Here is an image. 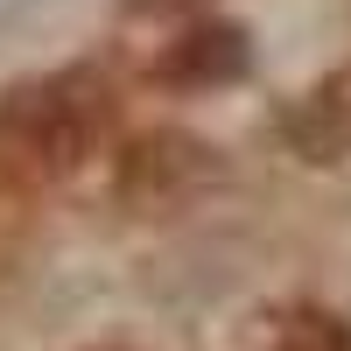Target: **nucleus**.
<instances>
[{
	"label": "nucleus",
	"mask_w": 351,
	"mask_h": 351,
	"mask_svg": "<svg viewBox=\"0 0 351 351\" xmlns=\"http://www.w3.org/2000/svg\"><path fill=\"white\" fill-rule=\"evenodd\" d=\"M134 8H141V14H155V8H183V0H134Z\"/></svg>",
	"instance_id": "nucleus-5"
},
{
	"label": "nucleus",
	"mask_w": 351,
	"mask_h": 351,
	"mask_svg": "<svg viewBox=\"0 0 351 351\" xmlns=\"http://www.w3.org/2000/svg\"><path fill=\"white\" fill-rule=\"evenodd\" d=\"M211 176H218V162H211L204 141H190V134H141L134 148H127V162H120V190L134 204L169 211V204L197 197Z\"/></svg>",
	"instance_id": "nucleus-2"
},
{
	"label": "nucleus",
	"mask_w": 351,
	"mask_h": 351,
	"mask_svg": "<svg viewBox=\"0 0 351 351\" xmlns=\"http://www.w3.org/2000/svg\"><path fill=\"white\" fill-rule=\"evenodd\" d=\"M288 141H295L309 162L351 155V71L309 84V92L295 99V112H288Z\"/></svg>",
	"instance_id": "nucleus-3"
},
{
	"label": "nucleus",
	"mask_w": 351,
	"mask_h": 351,
	"mask_svg": "<svg viewBox=\"0 0 351 351\" xmlns=\"http://www.w3.org/2000/svg\"><path fill=\"white\" fill-rule=\"evenodd\" d=\"M239 71H246V28H232V21H204L162 56V77H176V84H218Z\"/></svg>",
	"instance_id": "nucleus-4"
},
{
	"label": "nucleus",
	"mask_w": 351,
	"mask_h": 351,
	"mask_svg": "<svg viewBox=\"0 0 351 351\" xmlns=\"http://www.w3.org/2000/svg\"><path fill=\"white\" fill-rule=\"evenodd\" d=\"M112 127V92L92 71H56L43 84H21V92L0 106V148L21 155L28 169L64 176L106 141Z\"/></svg>",
	"instance_id": "nucleus-1"
}]
</instances>
